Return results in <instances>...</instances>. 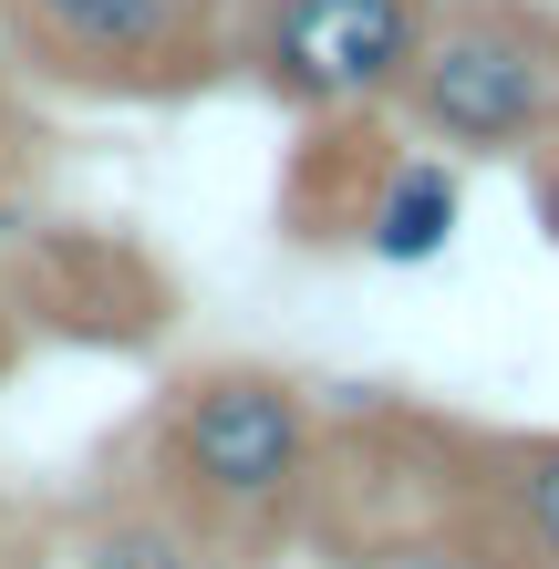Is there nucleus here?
Returning <instances> with one entry per match:
<instances>
[{
    "instance_id": "nucleus-1",
    "label": "nucleus",
    "mask_w": 559,
    "mask_h": 569,
    "mask_svg": "<svg viewBox=\"0 0 559 569\" xmlns=\"http://www.w3.org/2000/svg\"><path fill=\"white\" fill-rule=\"evenodd\" d=\"M456 156H529L559 136V21L518 0H456L425 21V52L393 93Z\"/></svg>"
},
{
    "instance_id": "nucleus-2",
    "label": "nucleus",
    "mask_w": 559,
    "mask_h": 569,
    "mask_svg": "<svg viewBox=\"0 0 559 569\" xmlns=\"http://www.w3.org/2000/svg\"><path fill=\"white\" fill-rule=\"evenodd\" d=\"M156 466L208 518H270L311 477V393L280 373H249V362L197 373L156 415Z\"/></svg>"
},
{
    "instance_id": "nucleus-3",
    "label": "nucleus",
    "mask_w": 559,
    "mask_h": 569,
    "mask_svg": "<svg viewBox=\"0 0 559 569\" xmlns=\"http://www.w3.org/2000/svg\"><path fill=\"white\" fill-rule=\"evenodd\" d=\"M436 0H249L239 62L290 114H373L405 93Z\"/></svg>"
},
{
    "instance_id": "nucleus-4",
    "label": "nucleus",
    "mask_w": 559,
    "mask_h": 569,
    "mask_svg": "<svg viewBox=\"0 0 559 569\" xmlns=\"http://www.w3.org/2000/svg\"><path fill=\"white\" fill-rule=\"evenodd\" d=\"M21 31L42 42L62 73L93 83H177L197 52L208 0H11Z\"/></svg>"
},
{
    "instance_id": "nucleus-5",
    "label": "nucleus",
    "mask_w": 559,
    "mask_h": 569,
    "mask_svg": "<svg viewBox=\"0 0 559 569\" xmlns=\"http://www.w3.org/2000/svg\"><path fill=\"white\" fill-rule=\"evenodd\" d=\"M456 218H467V187H456L446 156H393L373 208H363V249L383 259V270H415V259H446Z\"/></svg>"
},
{
    "instance_id": "nucleus-6",
    "label": "nucleus",
    "mask_w": 559,
    "mask_h": 569,
    "mask_svg": "<svg viewBox=\"0 0 559 569\" xmlns=\"http://www.w3.org/2000/svg\"><path fill=\"white\" fill-rule=\"evenodd\" d=\"M487 497H498L508 539L529 549L539 569H559V435H529V446H498V477H487Z\"/></svg>"
},
{
    "instance_id": "nucleus-7",
    "label": "nucleus",
    "mask_w": 559,
    "mask_h": 569,
    "mask_svg": "<svg viewBox=\"0 0 559 569\" xmlns=\"http://www.w3.org/2000/svg\"><path fill=\"white\" fill-rule=\"evenodd\" d=\"M83 569H197V539L177 518H114L104 539L83 549Z\"/></svg>"
},
{
    "instance_id": "nucleus-8",
    "label": "nucleus",
    "mask_w": 559,
    "mask_h": 569,
    "mask_svg": "<svg viewBox=\"0 0 559 569\" xmlns=\"http://www.w3.org/2000/svg\"><path fill=\"white\" fill-rule=\"evenodd\" d=\"M539 228H549V239H559V156L539 166Z\"/></svg>"
}]
</instances>
